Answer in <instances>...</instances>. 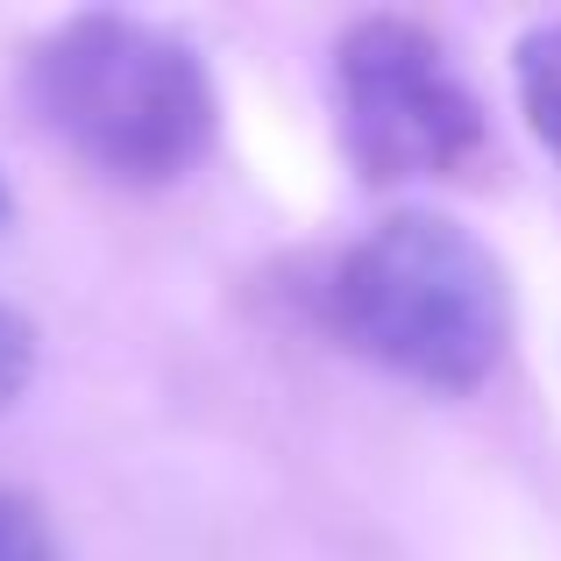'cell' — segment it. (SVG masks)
<instances>
[{
	"mask_svg": "<svg viewBox=\"0 0 561 561\" xmlns=\"http://www.w3.org/2000/svg\"><path fill=\"white\" fill-rule=\"evenodd\" d=\"M313 313L348 356L434 398H469L512 348V277L462 220L405 206L320 271Z\"/></svg>",
	"mask_w": 561,
	"mask_h": 561,
	"instance_id": "cell-1",
	"label": "cell"
},
{
	"mask_svg": "<svg viewBox=\"0 0 561 561\" xmlns=\"http://www.w3.org/2000/svg\"><path fill=\"white\" fill-rule=\"evenodd\" d=\"M28 114L114 185H179L220 128V93L199 50L164 22L114 8L65 14L22 57Z\"/></svg>",
	"mask_w": 561,
	"mask_h": 561,
	"instance_id": "cell-2",
	"label": "cell"
},
{
	"mask_svg": "<svg viewBox=\"0 0 561 561\" xmlns=\"http://www.w3.org/2000/svg\"><path fill=\"white\" fill-rule=\"evenodd\" d=\"M334 114L363 185H455L491 164V114L412 14H356L334 43Z\"/></svg>",
	"mask_w": 561,
	"mask_h": 561,
	"instance_id": "cell-3",
	"label": "cell"
},
{
	"mask_svg": "<svg viewBox=\"0 0 561 561\" xmlns=\"http://www.w3.org/2000/svg\"><path fill=\"white\" fill-rule=\"evenodd\" d=\"M512 85H519V114L534 142L561 164V14L534 22L512 50Z\"/></svg>",
	"mask_w": 561,
	"mask_h": 561,
	"instance_id": "cell-4",
	"label": "cell"
},
{
	"mask_svg": "<svg viewBox=\"0 0 561 561\" xmlns=\"http://www.w3.org/2000/svg\"><path fill=\"white\" fill-rule=\"evenodd\" d=\"M0 561H57L50 519L22 491H0Z\"/></svg>",
	"mask_w": 561,
	"mask_h": 561,
	"instance_id": "cell-5",
	"label": "cell"
},
{
	"mask_svg": "<svg viewBox=\"0 0 561 561\" xmlns=\"http://www.w3.org/2000/svg\"><path fill=\"white\" fill-rule=\"evenodd\" d=\"M28 370H36V328H28V320L14 313L8 299H0V412L22 398Z\"/></svg>",
	"mask_w": 561,
	"mask_h": 561,
	"instance_id": "cell-6",
	"label": "cell"
},
{
	"mask_svg": "<svg viewBox=\"0 0 561 561\" xmlns=\"http://www.w3.org/2000/svg\"><path fill=\"white\" fill-rule=\"evenodd\" d=\"M14 220V199H8V179H0V228H8Z\"/></svg>",
	"mask_w": 561,
	"mask_h": 561,
	"instance_id": "cell-7",
	"label": "cell"
}]
</instances>
